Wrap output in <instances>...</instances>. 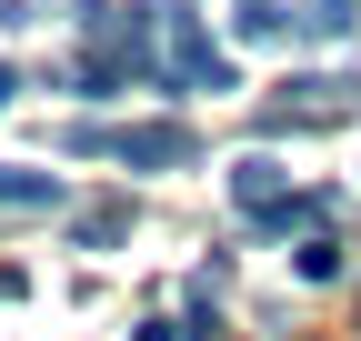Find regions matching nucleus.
<instances>
[{
  "label": "nucleus",
  "mask_w": 361,
  "mask_h": 341,
  "mask_svg": "<svg viewBox=\"0 0 361 341\" xmlns=\"http://www.w3.org/2000/svg\"><path fill=\"white\" fill-rule=\"evenodd\" d=\"M161 91H231V61L211 51V30L171 0V51H161Z\"/></svg>",
  "instance_id": "1"
},
{
  "label": "nucleus",
  "mask_w": 361,
  "mask_h": 341,
  "mask_svg": "<svg viewBox=\"0 0 361 341\" xmlns=\"http://www.w3.org/2000/svg\"><path fill=\"white\" fill-rule=\"evenodd\" d=\"M351 111V80H322V70H301L281 80V101H261V131H322V120Z\"/></svg>",
  "instance_id": "2"
},
{
  "label": "nucleus",
  "mask_w": 361,
  "mask_h": 341,
  "mask_svg": "<svg viewBox=\"0 0 361 341\" xmlns=\"http://www.w3.org/2000/svg\"><path fill=\"white\" fill-rule=\"evenodd\" d=\"M130 170H180V161H201V141H191V120H130V131L111 141Z\"/></svg>",
  "instance_id": "3"
},
{
  "label": "nucleus",
  "mask_w": 361,
  "mask_h": 341,
  "mask_svg": "<svg viewBox=\"0 0 361 341\" xmlns=\"http://www.w3.org/2000/svg\"><path fill=\"white\" fill-rule=\"evenodd\" d=\"M0 211H61V170H20V161H0Z\"/></svg>",
  "instance_id": "4"
},
{
  "label": "nucleus",
  "mask_w": 361,
  "mask_h": 341,
  "mask_svg": "<svg viewBox=\"0 0 361 341\" xmlns=\"http://www.w3.org/2000/svg\"><path fill=\"white\" fill-rule=\"evenodd\" d=\"M121 231H130V201H90L80 221H71V251H111Z\"/></svg>",
  "instance_id": "5"
},
{
  "label": "nucleus",
  "mask_w": 361,
  "mask_h": 341,
  "mask_svg": "<svg viewBox=\"0 0 361 341\" xmlns=\"http://www.w3.org/2000/svg\"><path fill=\"white\" fill-rule=\"evenodd\" d=\"M231 30H241V40H281V30H301V11H291V0H241Z\"/></svg>",
  "instance_id": "6"
},
{
  "label": "nucleus",
  "mask_w": 361,
  "mask_h": 341,
  "mask_svg": "<svg viewBox=\"0 0 361 341\" xmlns=\"http://www.w3.org/2000/svg\"><path fill=\"white\" fill-rule=\"evenodd\" d=\"M351 0H301V40H351Z\"/></svg>",
  "instance_id": "7"
},
{
  "label": "nucleus",
  "mask_w": 361,
  "mask_h": 341,
  "mask_svg": "<svg viewBox=\"0 0 361 341\" xmlns=\"http://www.w3.org/2000/svg\"><path fill=\"white\" fill-rule=\"evenodd\" d=\"M291 271H301V281H341V241H331V231H311V241L291 251Z\"/></svg>",
  "instance_id": "8"
},
{
  "label": "nucleus",
  "mask_w": 361,
  "mask_h": 341,
  "mask_svg": "<svg viewBox=\"0 0 361 341\" xmlns=\"http://www.w3.org/2000/svg\"><path fill=\"white\" fill-rule=\"evenodd\" d=\"M11 91H20V70H11V61H0V111H11Z\"/></svg>",
  "instance_id": "9"
}]
</instances>
